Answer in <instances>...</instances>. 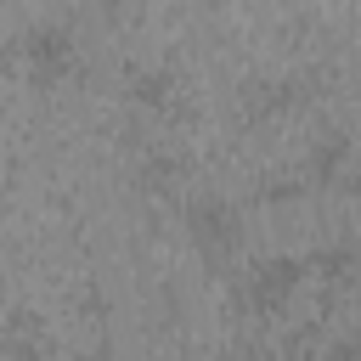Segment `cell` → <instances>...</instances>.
<instances>
[{
    "label": "cell",
    "instance_id": "cell-8",
    "mask_svg": "<svg viewBox=\"0 0 361 361\" xmlns=\"http://www.w3.org/2000/svg\"><path fill=\"white\" fill-rule=\"evenodd\" d=\"M130 180H135V192H147V197H180V186H186V158H180L175 147H141Z\"/></svg>",
    "mask_w": 361,
    "mask_h": 361
},
{
    "label": "cell",
    "instance_id": "cell-10",
    "mask_svg": "<svg viewBox=\"0 0 361 361\" xmlns=\"http://www.w3.org/2000/svg\"><path fill=\"white\" fill-rule=\"evenodd\" d=\"M350 197H361V164H355V175H350V186H344Z\"/></svg>",
    "mask_w": 361,
    "mask_h": 361
},
{
    "label": "cell",
    "instance_id": "cell-6",
    "mask_svg": "<svg viewBox=\"0 0 361 361\" xmlns=\"http://www.w3.org/2000/svg\"><path fill=\"white\" fill-rule=\"evenodd\" d=\"M355 164H361V147H355L350 130H322V135H310V147L299 152V175L310 180L316 197H322V192H344L350 175H355Z\"/></svg>",
    "mask_w": 361,
    "mask_h": 361
},
{
    "label": "cell",
    "instance_id": "cell-1",
    "mask_svg": "<svg viewBox=\"0 0 361 361\" xmlns=\"http://www.w3.org/2000/svg\"><path fill=\"white\" fill-rule=\"evenodd\" d=\"M327 96V73L310 68H288V73H259L237 90V113L248 130H282L293 118H305L316 102Z\"/></svg>",
    "mask_w": 361,
    "mask_h": 361
},
{
    "label": "cell",
    "instance_id": "cell-9",
    "mask_svg": "<svg viewBox=\"0 0 361 361\" xmlns=\"http://www.w3.org/2000/svg\"><path fill=\"white\" fill-rule=\"evenodd\" d=\"M316 192H310V180L299 175V164L293 169H276V175H259V186H254V203L259 209H299V203H310Z\"/></svg>",
    "mask_w": 361,
    "mask_h": 361
},
{
    "label": "cell",
    "instance_id": "cell-2",
    "mask_svg": "<svg viewBox=\"0 0 361 361\" xmlns=\"http://www.w3.org/2000/svg\"><path fill=\"white\" fill-rule=\"evenodd\" d=\"M305 288H310L305 254H259L237 271V310L248 322H282Z\"/></svg>",
    "mask_w": 361,
    "mask_h": 361
},
{
    "label": "cell",
    "instance_id": "cell-7",
    "mask_svg": "<svg viewBox=\"0 0 361 361\" xmlns=\"http://www.w3.org/2000/svg\"><path fill=\"white\" fill-rule=\"evenodd\" d=\"M124 107H130L135 118L169 124V118L180 113V79H175V68H164V62H135V68L124 73Z\"/></svg>",
    "mask_w": 361,
    "mask_h": 361
},
{
    "label": "cell",
    "instance_id": "cell-3",
    "mask_svg": "<svg viewBox=\"0 0 361 361\" xmlns=\"http://www.w3.org/2000/svg\"><path fill=\"white\" fill-rule=\"evenodd\" d=\"M180 231H186V243L197 248V259L214 265V271H231V265L243 259L248 226H243V209H237L226 192H197V197H186V203H180Z\"/></svg>",
    "mask_w": 361,
    "mask_h": 361
},
{
    "label": "cell",
    "instance_id": "cell-5",
    "mask_svg": "<svg viewBox=\"0 0 361 361\" xmlns=\"http://www.w3.org/2000/svg\"><path fill=\"white\" fill-rule=\"evenodd\" d=\"M305 265H310V282L333 299L344 293H361V237L355 231H327L305 248Z\"/></svg>",
    "mask_w": 361,
    "mask_h": 361
},
{
    "label": "cell",
    "instance_id": "cell-4",
    "mask_svg": "<svg viewBox=\"0 0 361 361\" xmlns=\"http://www.w3.org/2000/svg\"><path fill=\"white\" fill-rule=\"evenodd\" d=\"M79 68H85V51L68 23H34L17 34V73L34 90H62L79 79Z\"/></svg>",
    "mask_w": 361,
    "mask_h": 361
}]
</instances>
